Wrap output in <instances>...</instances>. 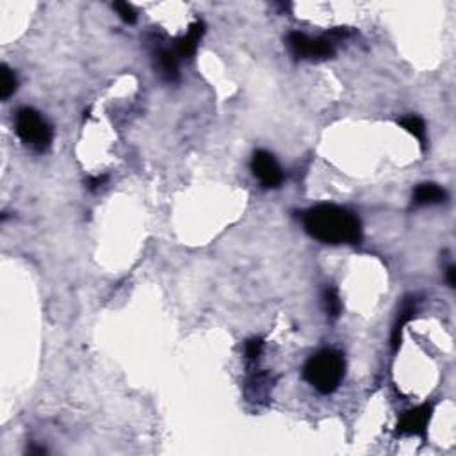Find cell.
<instances>
[{
    "label": "cell",
    "mask_w": 456,
    "mask_h": 456,
    "mask_svg": "<svg viewBox=\"0 0 456 456\" xmlns=\"http://www.w3.org/2000/svg\"><path fill=\"white\" fill-rule=\"evenodd\" d=\"M305 230L326 244H357L362 239L360 219L351 211L337 205H317L303 217Z\"/></svg>",
    "instance_id": "cell-1"
},
{
    "label": "cell",
    "mask_w": 456,
    "mask_h": 456,
    "mask_svg": "<svg viewBox=\"0 0 456 456\" xmlns=\"http://www.w3.org/2000/svg\"><path fill=\"white\" fill-rule=\"evenodd\" d=\"M344 357L335 350H321L307 360L303 376L321 394H332L344 378Z\"/></svg>",
    "instance_id": "cell-2"
},
{
    "label": "cell",
    "mask_w": 456,
    "mask_h": 456,
    "mask_svg": "<svg viewBox=\"0 0 456 456\" xmlns=\"http://www.w3.org/2000/svg\"><path fill=\"white\" fill-rule=\"evenodd\" d=\"M14 129H16L18 138L31 147L36 152H45L52 145V127L45 120L41 112H38L32 107H23L16 112L14 118Z\"/></svg>",
    "instance_id": "cell-3"
},
{
    "label": "cell",
    "mask_w": 456,
    "mask_h": 456,
    "mask_svg": "<svg viewBox=\"0 0 456 456\" xmlns=\"http://www.w3.org/2000/svg\"><path fill=\"white\" fill-rule=\"evenodd\" d=\"M291 52L298 59H328L335 53L332 38H309L303 32H291L287 38Z\"/></svg>",
    "instance_id": "cell-4"
},
{
    "label": "cell",
    "mask_w": 456,
    "mask_h": 456,
    "mask_svg": "<svg viewBox=\"0 0 456 456\" xmlns=\"http://www.w3.org/2000/svg\"><path fill=\"white\" fill-rule=\"evenodd\" d=\"M252 171L264 187H278L284 182V173L273 154L266 150H257L252 157Z\"/></svg>",
    "instance_id": "cell-5"
},
{
    "label": "cell",
    "mask_w": 456,
    "mask_h": 456,
    "mask_svg": "<svg viewBox=\"0 0 456 456\" xmlns=\"http://www.w3.org/2000/svg\"><path fill=\"white\" fill-rule=\"evenodd\" d=\"M431 412H433L431 405H421V407L407 410L398 422V430H396L398 435H422L424 437Z\"/></svg>",
    "instance_id": "cell-6"
},
{
    "label": "cell",
    "mask_w": 456,
    "mask_h": 456,
    "mask_svg": "<svg viewBox=\"0 0 456 456\" xmlns=\"http://www.w3.org/2000/svg\"><path fill=\"white\" fill-rule=\"evenodd\" d=\"M205 32V23L204 22H195L189 25V31L186 34L178 38L177 45H175V53L178 58H191L196 52L200 40Z\"/></svg>",
    "instance_id": "cell-7"
},
{
    "label": "cell",
    "mask_w": 456,
    "mask_h": 456,
    "mask_svg": "<svg viewBox=\"0 0 456 456\" xmlns=\"http://www.w3.org/2000/svg\"><path fill=\"white\" fill-rule=\"evenodd\" d=\"M446 200V191L437 184H421L413 191L412 202L416 207H424V205L442 204Z\"/></svg>",
    "instance_id": "cell-8"
},
{
    "label": "cell",
    "mask_w": 456,
    "mask_h": 456,
    "mask_svg": "<svg viewBox=\"0 0 456 456\" xmlns=\"http://www.w3.org/2000/svg\"><path fill=\"white\" fill-rule=\"evenodd\" d=\"M157 70L168 82L178 80V56L175 50H160L157 53Z\"/></svg>",
    "instance_id": "cell-9"
},
{
    "label": "cell",
    "mask_w": 456,
    "mask_h": 456,
    "mask_svg": "<svg viewBox=\"0 0 456 456\" xmlns=\"http://www.w3.org/2000/svg\"><path fill=\"white\" fill-rule=\"evenodd\" d=\"M413 314H416V303H413L412 298H408L407 302L403 303V307H401V310H399V315L396 319L394 328H392V348L394 350H398L399 344H401V333H403L405 326L410 323Z\"/></svg>",
    "instance_id": "cell-10"
},
{
    "label": "cell",
    "mask_w": 456,
    "mask_h": 456,
    "mask_svg": "<svg viewBox=\"0 0 456 456\" xmlns=\"http://www.w3.org/2000/svg\"><path fill=\"white\" fill-rule=\"evenodd\" d=\"M399 125H401L408 134H412L413 138L419 139L421 147H426V125L421 118H417V116H405V118L399 120Z\"/></svg>",
    "instance_id": "cell-11"
},
{
    "label": "cell",
    "mask_w": 456,
    "mask_h": 456,
    "mask_svg": "<svg viewBox=\"0 0 456 456\" xmlns=\"http://www.w3.org/2000/svg\"><path fill=\"white\" fill-rule=\"evenodd\" d=\"M323 303H324V310H326L328 317L337 319L339 315H341L342 303H341V298H339V293H337V289H333V287L324 289Z\"/></svg>",
    "instance_id": "cell-12"
},
{
    "label": "cell",
    "mask_w": 456,
    "mask_h": 456,
    "mask_svg": "<svg viewBox=\"0 0 456 456\" xmlns=\"http://www.w3.org/2000/svg\"><path fill=\"white\" fill-rule=\"evenodd\" d=\"M14 89H16V75L8 64H2L0 68V98L8 100L14 93Z\"/></svg>",
    "instance_id": "cell-13"
},
{
    "label": "cell",
    "mask_w": 456,
    "mask_h": 456,
    "mask_svg": "<svg viewBox=\"0 0 456 456\" xmlns=\"http://www.w3.org/2000/svg\"><path fill=\"white\" fill-rule=\"evenodd\" d=\"M112 8L116 9L118 16H120L125 23H136V20H138V13H136V9H134L129 2H115Z\"/></svg>",
    "instance_id": "cell-14"
},
{
    "label": "cell",
    "mask_w": 456,
    "mask_h": 456,
    "mask_svg": "<svg viewBox=\"0 0 456 456\" xmlns=\"http://www.w3.org/2000/svg\"><path fill=\"white\" fill-rule=\"evenodd\" d=\"M262 346H264V342H262L261 339H252V341L246 342V359L255 362V360L261 357Z\"/></svg>",
    "instance_id": "cell-15"
},
{
    "label": "cell",
    "mask_w": 456,
    "mask_h": 456,
    "mask_svg": "<svg viewBox=\"0 0 456 456\" xmlns=\"http://www.w3.org/2000/svg\"><path fill=\"white\" fill-rule=\"evenodd\" d=\"M106 180H107L106 175H102V177H93V178H89V180H88L89 189H91V191L98 189V187H100V186H104V182H106Z\"/></svg>",
    "instance_id": "cell-16"
},
{
    "label": "cell",
    "mask_w": 456,
    "mask_h": 456,
    "mask_svg": "<svg viewBox=\"0 0 456 456\" xmlns=\"http://www.w3.org/2000/svg\"><path fill=\"white\" fill-rule=\"evenodd\" d=\"M455 266H449L448 267V271H446V276H448V284H449V287H455Z\"/></svg>",
    "instance_id": "cell-17"
}]
</instances>
